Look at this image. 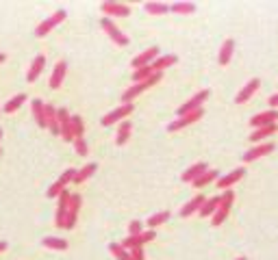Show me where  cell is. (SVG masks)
Returning <instances> with one entry per match:
<instances>
[{
    "label": "cell",
    "mask_w": 278,
    "mask_h": 260,
    "mask_svg": "<svg viewBox=\"0 0 278 260\" xmlns=\"http://www.w3.org/2000/svg\"><path fill=\"white\" fill-rule=\"evenodd\" d=\"M66 17H68V13H66V11H63V9H57V11H55V13H52L50 17H46L44 22H39V26L35 28V35H37V37H46V35H48V33H50L55 26H59V24H61V22L66 20Z\"/></svg>",
    "instance_id": "obj_2"
},
{
    "label": "cell",
    "mask_w": 278,
    "mask_h": 260,
    "mask_svg": "<svg viewBox=\"0 0 278 260\" xmlns=\"http://www.w3.org/2000/svg\"><path fill=\"white\" fill-rule=\"evenodd\" d=\"M74 174H76V169H72V167L63 171V174L59 176V180H57V182H52V185H50V189H48V197H57V195L61 193L63 189H68V185L74 180Z\"/></svg>",
    "instance_id": "obj_11"
},
{
    "label": "cell",
    "mask_w": 278,
    "mask_h": 260,
    "mask_svg": "<svg viewBox=\"0 0 278 260\" xmlns=\"http://www.w3.org/2000/svg\"><path fill=\"white\" fill-rule=\"evenodd\" d=\"M209 98V89H202V91H198L193 98H189L185 104H181L179 106V111H176V115L183 117V115H187V113H193V111H198V109H202V104H204V100Z\"/></svg>",
    "instance_id": "obj_3"
},
{
    "label": "cell",
    "mask_w": 278,
    "mask_h": 260,
    "mask_svg": "<svg viewBox=\"0 0 278 260\" xmlns=\"http://www.w3.org/2000/svg\"><path fill=\"white\" fill-rule=\"evenodd\" d=\"M66 72H68V63L66 61H59L52 69V76H50V89H59L63 85V78H66Z\"/></svg>",
    "instance_id": "obj_18"
},
{
    "label": "cell",
    "mask_w": 278,
    "mask_h": 260,
    "mask_svg": "<svg viewBox=\"0 0 278 260\" xmlns=\"http://www.w3.org/2000/svg\"><path fill=\"white\" fill-rule=\"evenodd\" d=\"M57 122H59V132H61L63 141H74L72 115H70L68 109H57Z\"/></svg>",
    "instance_id": "obj_4"
},
{
    "label": "cell",
    "mask_w": 278,
    "mask_h": 260,
    "mask_svg": "<svg viewBox=\"0 0 278 260\" xmlns=\"http://www.w3.org/2000/svg\"><path fill=\"white\" fill-rule=\"evenodd\" d=\"M217 206H220V195H215V197H206L202 208H200V217H213V212L217 210Z\"/></svg>",
    "instance_id": "obj_29"
},
{
    "label": "cell",
    "mask_w": 278,
    "mask_h": 260,
    "mask_svg": "<svg viewBox=\"0 0 278 260\" xmlns=\"http://www.w3.org/2000/svg\"><path fill=\"white\" fill-rule=\"evenodd\" d=\"M170 11H174V13H179V15H189L196 11V4L193 2H174V4H170Z\"/></svg>",
    "instance_id": "obj_32"
},
{
    "label": "cell",
    "mask_w": 278,
    "mask_h": 260,
    "mask_svg": "<svg viewBox=\"0 0 278 260\" xmlns=\"http://www.w3.org/2000/svg\"><path fill=\"white\" fill-rule=\"evenodd\" d=\"M74 150H76V154H79V156H87L90 145H87L85 137H83V139H74Z\"/></svg>",
    "instance_id": "obj_39"
},
{
    "label": "cell",
    "mask_w": 278,
    "mask_h": 260,
    "mask_svg": "<svg viewBox=\"0 0 278 260\" xmlns=\"http://www.w3.org/2000/svg\"><path fill=\"white\" fill-rule=\"evenodd\" d=\"M72 132H74V139L85 137V124H83L81 115H72Z\"/></svg>",
    "instance_id": "obj_35"
},
{
    "label": "cell",
    "mask_w": 278,
    "mask_h": 260,
    "mask_svg": "<svg viewBox=\"0 0 278 260\" xmlns=\"http://www.w3.org/2000/svg\"><path fill=\"white\" fill-rule=\"evenodd\" d=\"M0 252H7V243L4 241H0Z\"/></svg>",
    "instance_id": "obj_43"
},
{
    "label": "cell",
    "mask_w": 278,
    "mask_h": 260,
    "mask_svg": "<svg viewBox=\"0 0 278 260\" xmlns=\"http://www.w3.org/2000/svg\"><path fill=\"white\" fill-rule=\"evenodd\" d=\"M100 26H102V31L109 35L111 39H113V44H117V46H128V44H131V39H128L126 35H124L120 28H117L113 22L109 20V17H102V20H100Z\"/></svg>",
    "instance_id": "obj_6"
},
{
    "label": "cell",
    "mask_w": 278,
    "mask_h": 260,
    "mask_svg": "<svg viewBox=\"0 0 278 260\" xmlns=\"http://www.w3.org/2000/svg\"><path fill=\"white\" fill-rule=\"evenodd\" d=\"M100 9H102L104 15H115V17L131 15V9H128V4H122V2H102V4H100Z\"/></svg>",
    "instance_id": "obj_16"
},
{
    "label": "cell",
    "mask_w": 278,
    "mask_h": 260,
    "mask_svg": "<svg viewBox=\"0 0 278 260\" xmlns=\"http://www.w3.org/2000/svg\"><path fill=\"white\" fill-rule=\"evenodd\" d=\"M70 193L68 189H63L61 193L57 195V215H55V226L63 228L66 226V215H68V202H70Z\"/></svg>",
    "instance_id": "obj_7"
},
{
    "label": "cell",
    "mask_w": 278,
    "mask_h": 260,
    "mask_svg": "<svg viewBox=\"0 0 278 260\" xmlns=\"http://www.w3.org/2000/svg\"><path fill=\"white\" fill-rule=\"evenodd\" d=\"M133 111H135L133 104H122V106H117V109L111 111V113H106L102 120H100V124H102V126H113V124H117V122H124Z\"/></svg>",
    "instance_id": "obj_5"
},
{
    "label": "cell",
    "mask_w": 278,
    "mask_h": 260,
    "mask_svg": "<svg viewBox=\"0 0 278 260\" xmlns=\"http://www.w3.org/2000/svg\"><path fill=\"white\" fill-rule=\"evenodd\" d=\"M4 61H7V57H4V55H0V63H4Z\"/></svg>",
    "instance_id": "obj_44"
},
{
    "label": "cell",
    "mask_w": 278,
    "mask_h": 260,
    "mask_svg": "<svg viewBox=\"0 0 278 260\" xmlns=\"http://www.w3.org/2000/svg\"><path fill=\"white\" fill-rule=\"evenodd\" d=\"M235 260H248L246 256H239V258H235Z\"/></svg>",
    "instance_id": "obj_45"
},
{
    "label": "cell",
    "mask_w": 278,
    "mask_h": 260,
    "mask_svg": "<svg viewBox=\"0 0 278 260\" xmlns=\"http://www.w3.org/2000/svg\"><path fill=\"white\" fill-rule=\"evenodd\" d=\"M96 169H98V165L96 163H90V165H85V167H83V169H79V171H76V174H74V185H83V182H87V180H90L92 178V176L93 174H96Z\"/></svg>",
    "instance_id": "obj_24"
},
{
    "label": "cell",
    "mask_w": 278,
    "mask_h": 260,
    "mask_svg": "<svg viewBox=\"0 0 278 260\" xmlns=\"http://www.w3.org/2000/svg\"><path fill=\"white\" fill-rule=\"evenodd\" d=\"M144 9L150 15H163V13H168L170 11V4H165V2H146Z\"/></svg>",
    "instance_id": "obj_33"
},
{
    "label": "cell",
    "mask_w": 278,
    "mask_h": 260,
    "mask_svg": "<svg viewBox=\"0 0 278 260\" xmlns=\"http://www.w3.org/2000/svg\"><path fill=\"white\" fill-rule=\"evenodd\" d=\"M259 87H261V78H252L250 82H248V85L244 87V89H241L239 93H237V98H235V102L237 104H244V102H248V100H250L254 93L259 91Z\"/></svg>",
    "instance_id": "obj_17"
},
{
    "label": "cell",
    "mask_w": 278,
    "mask_h": 260,
    "mask_svg": "<svg viewBox=\"0 0 278 260\" xmlns=\"http://www.w3.org/2000/svg\"><path fill=\"white\" fill-rule=\"evenodd\" d=\"M228 210H230V206H217V210L213 212V217H211V223L213 226H222L224 221H226V217H228Z\"/></svg>",
    "instance_id": "obj_34"
},
{
    "label": "cell",
    "mask_w": 278,
    "mask_h": 260,
    "mask_svg": "<svg viewBox=\"0 0 278 260\" xmlns=\"http://www.w3.org/2000/svg\"><path fill=\"white\" fill-rule=\"evenodd\" d=\"M217 178H220V174H217L215 169H206L204 174L200 176V178H196V180L191 182V185L196 187V189H202V187H206V185H211V182H215Z\"/></svg>",
    "instance_id": "obj_28"
},
{
    "label": "cell",
    "mask_w": 278,
    "mask_h": 260,
    "mask_svg": "<svg viewBox=\"0 0 278 260\" xmlns=\"http://www.w3.org/2000/svg\"><path fill=\"white\" fill-rule=\"evenodd\" d=\"M274 143H259L257 147H250V150L244 154V163H252V161H259L261 156H268L274 152Z\"/></svg>",
    "instance_id": "obj_12"
},
{
    "label": "cell",
    "mask_w": 278,
    "mask_h": 260,
    "mask_svg": "<svg viewBox=\"0 0 278 260\" xmlns=\"http://www.w3.org/2000/svg\"><path fill=\"white\" fill-rule=\"evenodd\" d=\"M159 59V48H148V50H144L141 55H137L133 59V67L135 69H139V67H148V65H152Z\"/></svg>",
    "instance_id": "obj_14"
},
{
    "label": "cell",
    "mask_w": 278,
    "mask_h": 260,
    "mask_svg": "<svg viewBox=\"0 0 278 260\" xmlns=\"http://www.w3.org/2000/svg\"><path fill=\"white\" fill-rule=\"evenodd\" d=\"M155 236H157V232L155 230H148V232H141V234H137V236H126V239L122 241V247L124 250H135V247H144L146 243H150V241H155Z\"/></svg>",
    "instance_id": "obj_9"
},
{
    "label": "cell",
    "mask_w": 278,
    "mask_h": 260,
    "mask_svg": "<svg viewBox=\"0 0 278 260\" xmlns=\"http://www.w3.org/2000/svg\"><path fill=\"white\" fill-rule=\"evenodd\" d=\"M0 139H2V128H0Z\"/></svg>",
    "instance_id": "obj_46"
},
{
    "label": "cell",
    "mask_w": 278,
    "mask_h": 260,
    "mask_svg": "<svg viewBox=\"0 0 278 260\" xmlns=\"http://www.w3.org/2000/svg\"><path fill=\"white\" fill-rule=\"evenodd\" d=\"M204 195H196V197H191L189 202L181 208V217H191V215H196V212L202 208V204H204Z\"/></svg>",
    "instance_id": "obj_19"
},
{
    "label": "cell",
    "mask_w": 278,
    "mask_h": 260,
    "mask_svg": "<svg viewBox=\"0 0 278 260\" xmlns=\"http://www.w3.org/2000/svg\"><path fill=\"white\" fill-rule=\"evenodd\" d=\"M131 260H146L144 247H135V250H131Z\"/></svg>",
    "instance_id": "obj_41"
},
{
    "label": "cell",
    "mask_w": 278,
    "mask_h": 260,
    "mask_svg": "<svg viewBox=\"0 0 278 260\" xmlns=\"http://www.w3.org/2000/svg\"><path fill=\"white\" fill-rule=\"evenodd\" d=\"M44 245L50 247V250H59V252H66L68 250V241L66 239H59V236H46Z\"/></svg>",
    "instance_id": "obj_31"
},
{
    "label": "cell",
    "mask_w": 278,
    "mask_h": 260,
    "mask_svg": "<svg viewBox=\"0 0 278 260\" xmlns=\"http://www.w3.org/2000/svg\"><path fill=\"white\" fill-rule=\"evenodd\" d=\"M0 113H2V109H0Z\"/></svg>",
    "instance_id": "obj_47"
},
{
    "label": "cell",
    "mask_w": 278,
    "mask_h": 260,
    "mask_svg": "<svg viewBox=\"0 0 278 260\" xmlns=\"http://www.w3.org/2000/svg\"><path fill=\"white\" fill-rule=\"evenodd\" d=\"M276 130H278L276 124H272V126H261V128H257V130H254V132L250 134V141H252V143H263V139L272 137Z\"/></svg>",
    "instance_id": "obj_23"
},
{
    "label": "cell",
    "mask_w": 278,
    "mask_h": 260,
    "mask_svg": "<svg viewBox=\"0 0 278 260\" xmlns=\"http://www.w3.org/2000/svg\"><path fill=\"white\" fill-rule=\"evenodd\" d=\"M176 61H179V57H176V55H163V57H159L157 61L150 65V67H152V72H163L165 67H170V65H174Z\"/></svg>",
    "instance_id": "obj_27"
},
{
    "label": "cell",
    "mask_w": 278,
    "mask_h": 260,
    "mask_svg": "<svg viewBox=\"0 0 278 260\" xmlns=\"http://www.w3.org/2000/svg\"><path fill=\"white\" fill-rule=\"evenodd\" d=\"M109 252L113 254V258H117V260H131V252L124 250L120 243H111L109 245Z\"/></svg>",
    "instance_id": "obj_36"
},
{
    "label": "cell",
    "mask_w": 278,
    "mask_h": 260,
    "mask_svg": "<svg viewBox=\"0 0 278 260\" xmlns=\"http://www.w3.org/2000/svg\"><path fill=\"white\" fill-rule=\"evenodd\" d=\"M168 219H170V212L161 210V212H157V215H152L150 219H148V226H150V230H155L157 226H161V223H165Z\"/></svg>",
    "instance_id": "obj_37"
},
{
    "label": "cell",
    "mask_w": 278,
    "mask_h": 260,
    "mask_svg": "<svg viewBox=\"0 0 278 260\" xmlns=\"http://www.w3.org/2000/svg\"><path fill=\"white\" fill-rule=\"evenodd\" d=\"M31 111H33V117L37 122L39 128H46V113H44V102L39 98H35L31 102Z\"/></svg>",
    "instance_id": "obj_25"
},
{
    "label": "cell",
    "mask_w": 278,
    "mask_h": 260,
    "mask_svg": "<svg viewBox=\"0 0 278 260\" xmlns=\"http://www.w3.org/2000/svg\"><path fill=\"white\" fill-rule=\"evenodd\" d=\"M233 52H235V41L233 39H226L222 44V48H220V57H217V61H220L222 67H226V65L230 63V59H233Z\"/></svg>",
    "instance_id": "obj_22"
},
{
    "label": "cell",
    "mask_w": 278,
    "mask_h": 260,
    "mask_svg": "<svg viewBox=\"0 0 278 260\" xmlns=\"http://www.w3.org/2000/svg\"><path fill=\"white\" fill-rule=\"evenodd\" d=\"M44 67H46V57H44V55L35 57L31 69H28V74H26V80H28V82H35V80L39 78V74L44 72Z\"/></svg>",
    "instance_id": "obj_21"
},
{
    "label": "cell",
    "mask_w": 278,
    "mask_h": 260,
    "mask_svg": "<svg viewBox=\"0 0 278 260\" xmlns=\"http://www.w3.org/2000/svg\"><path fill=\"white\" fill-rule=\"evenodd\" d=\"M161 78H163V72H155V74H152L148 80L135 82L133 87H128V89H126V91H124L122 96H120L122 104H133V100H135V98H137V96H141V93H144V91H148V89H150V87H155V85H157V82L161 80Z\"/></svg>",
    "instance_id": "obj_1"
},
{
    "label": "cell",
    "mask_w": 278,
    "mask_h": 260,
    "mask_svg": "<svg viewBox=\"0 0 278 260\" xmlns=\"http://www.w3.org/2000/svg\"><path fill=\"white\" fill-rule=\"evenodd\" d=\"M81 202L83 197L79 193H72L70 195V202H68V215H66V230H72L76 226V219H79V210H81Z\"/></svg>",
    "instance_id": "obj_8"
},
{
    "label": "cell",
    "mask_w": 278,
    "mask_h": 260,
    "mask_svg": "<svg viewBox=\"0 0 278 260\" xmlns=\"http://www.w3.org/2000/svg\"><path fill=\"white\" fill-rule=\"evenodd\" d=\"M131 130H133V124L128 120L120 122V126H117V134H115V143L117 145H124L128 141V137H131Z\"/></svg>",
    "instance_id": "obj_26"
},
{
    "label": "cell",
    "mask_w": 278,
    "mask_h": 260,
    "mask_svg": "<svg viewBox=\"0 0 278 260\" xmlns=\"http://www.w3.org/2000/svg\"><path fill=\"white\" fill-rule=\"evenodd\" d=\"M141 232H144V226H141L139 219H135V221L128 223V236H137Z\"/></svg>",
    "instance_id": "obj_40"
},
{
    "label": "cell",
    "mask_w": 278,
    "mask_h": 260,
    "mask_svg": "<svg viewBox=\"0 0 278 260\" xmlns=\"http://www.w3.org/2000/svg\"><path fill=\"white\" fill-rule=\"evenodd\" d=\"M246 176V167H239V169H233L230 174H226V176H222V178H217L215 180V185L222 189V191H228L230 187L235 185V182H239L241 178Z\"/></svg>",
    "instance_id": "obj_13"
},
{
    "label": "cell",
    "mask_w": 278,
    "mask_h": 260,
    "mask_svg": "<svg viewBox=\"0 0 278 260\" xmlns=\"http://www.w3.org/2000/svg\"><path fill=\"white\" fill-rule=\"evenodd\" d=\"M152 74H155V72H152V67H150V65H148V67H139V69H135V72H133V80H135V82L148 80Z\"/></svg>",
    "instance_id": "obj_38"
},
{
    "label": "cell",
    "mask_w": 278,
    "mask_h": 260,
    "mask_svg": "<svg viewBox=\"0 0 278 260\" xmlns=\"http://www.w3.org/2000/svg\"><path fill=\"white\" fill-rule=\"evenodd\" d=\"M206 169H209V167H206V163H202V161H200V163L191 165V167H189V169H185V171H183V176H181V178H183V182H193L196 178H200V176H202Z\"/></svg>",
    "instance_id": "obj_20"
},
{
    "label": "cell",
    "mask_w": 278,
    "mask_h": 260,
    "mask_svg": "<svg viewBox=\"0 0 278 260\" xmlns=\"http://www.w3.org/2000/svg\"><path fill=\"white\" fill-rule=\"evenodd\" d=\"M270 106H272V109H276V106H278V93L270 96Z\"/></svg>",
    "instance_id": "obj_42"
},
{
    "label": "cell",
    "mask_w": 278,
    "mask_h": 260,
    "mask_svg": "<svg viewBox=\"0 0 278 260\" xmlns=\"http://www.w3.org/2000/svg\"><path fill=\"white\" fill-rule=\"evenodd\" d=\"M278 122V111L276 109H270V111H263V113H257L250 120V124L254 128H261V126H272V124Z\"/></svg>",
    "instance_id": "obj_15"
},
{
    "label": "cell",
    "mask_w": 278,
    "mask_h": 260,
    "mask_svg": "<svg viewBox=\"0 0 278 260\" xmlns=\"http://www.w3.org/2000/svg\"><path fill=\"white\" fill-rule=\"evenodd\" d=\"M26 102V93H17L15 98H11L9 102H4V109H2V113H15L17 109H20L22 104Z\"/></svg>",
    "instance_id": "obj_30"
},
{
    "label": "cell",
    "mask_w": 278,
    "mask_h": 260,
    "mask_svg": "<svg viewBox=\"0 0 278 260\" xmlns=\"http://www.w3.org/2000/svg\"><path fill=\"white\" fill-rule=\"evenodd\" d=\"M202 115H204V111L202 109H198V111H193V113H187V115H183L179 117L176 122H172L168 126V132H179V130L183 128H187V126H191V124H196L198 120H202Z\"/></svg>",
    "instance_id": "obj_10"
}]
</instances>
